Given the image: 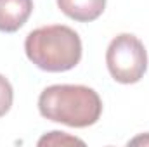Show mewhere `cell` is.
<instances>
[{
	"mask_svg": "<svg viewBox=\"0 0 149 147\" xmlns=\"http://www.w3.org/2000/svg\"><path fill=\"white\" fill-rule=\"evenodd\" d=\"M63 14L78 23L95 21L106 9V0H56Z\"/></svg>",
	"mask_w": 149,
	"mask_h": 147,
	"instance_id": "5b68a950",
	"label": "cell"
},
{
	"mask_svg": "<svg viewBox=\"0 0 149 147\" xmlns=\"http://www.w3.org/2000/svg\"><path fill=\"white\" fill-rule=\"evenodd\" d=\"M12 101H14L12 85L3 74H0V118L9 112V109L12 107Z\"/></svg>",
	"mask_w": 149,
	"mask_h": 147,
	"instance_id": "8992f818",
	"label": "cell"
},
{
	"mask_svg": "<svg viewBox=\"0 0 149 147\" xmlns=\"http://www.w3.org/2000/svg\"><path fill=\"white\" fill-rule=\"evenodd\" d=\"M38 111L45 119L73 128H87L99 121L102 101L85 85H52L38 97Z\"/></svg>",
	"mask_w": 149,
	"mask_h": 147,
	"instance_id": "6da1fadb",
	"label": "cell"
},
{
	"mask_svg": "<svg viewBox=\"0 0 149 147\" xmlns=\"http://www.w3.org/2000/svg\"><path fill=\"white\" fill-rule=\"evenodd\" d=\"M106 64L114 81L123 85L137 83L148 69L146 47L135 35L121 33L108 45Z\"/></svg>",
	"mask_w": 149,
	"mask_h": 147,
	"instance_id": "3957f363",
	"label": "cell"
},
{
	"mask_svg": "<svg viewBox=\"0 0 149 147\" xmlns=\"http://www.w3.org/2000/svg\"><path fill=\"white\" fill-rule=\"evenodd\" d=\"M128 144H132V146H149V133L141 135V137H135V139L130 140Z\"/></svg>",
	"mask_w": 149,
	"mask_h": 147,
	"instance_id": "ba28073f",
	"label": "cell"
},
{
	"mask_svg": "<svg viewBox=\"0 0 149 147\" xmlns=\"http://www.w3.org/2000/svg\"><path fill=\"white\" fill-rule=\"evenodd\" d=\"M66 146V144H80V146H83V140H80V139H76V137H70V135H66L64 132H50L49 135H45V137H42L40 140H38V146Z\"/></svg>",
	"mask_w": 149,
	"mask_h": 147,
	"instance_id": "52a82bcc",
	"label": "cell"
},
{
	"mask_svg": "<svg viewBox=\"0 0 149 147\" xmlns=\"http://www.w3.org/2000/svg\"><path fill=\"white\" fill-rule=\"evenodd\" d=\"M26 57L43 71H70L81 59V40L64 24L42 26L28 33L24 40Z\"/></svg>",
	"mask_w": 149,
	"mask_h": 147,
	"instance_id": "7a4b0ae2",
	"label": "cell"
},
{
	"mask_svg": "<svg viewBox=\"0 0 149 147\" xmlns=\"http://www.w3.org/2000/svg\"><path fill=\"white\" fill-rule=\"evenodd\" d=\"M33 12V0H0V31L14 33Z\"/></svg>",
	"mask_w": 149,
	"mask_h": 147,
	"instance_id": "277c9868",
	"label": "cell"
}]
</instances>
